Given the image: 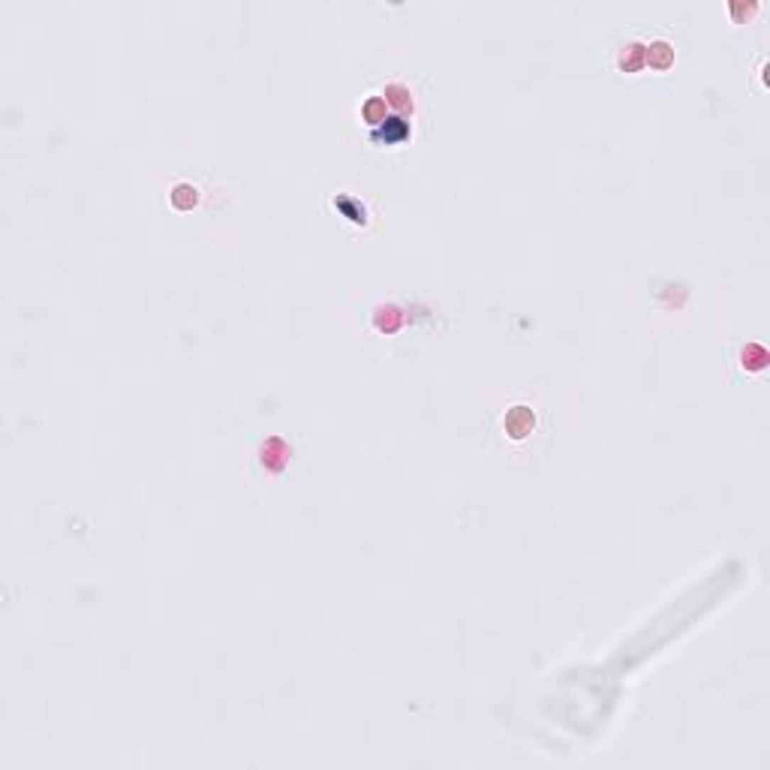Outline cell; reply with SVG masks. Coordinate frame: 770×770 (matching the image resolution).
Wrapping results in <instances>:
<instances>
[{
  "instance_id": "cell-1",
  "label": "cell",
  "mask_w": 770,
  "mask_h": 770,
  "mask_svg": "<svg viewBox=\"0 0 770 770\" xmlns=\"http://www.w3.org/2000/svg\"><path fill=\"white\" fill-rule=\"evenodd\" d=\"M743 364H747V376H752V373H764V368H767V352H764V346L761 343H747V349H743Z\"/></svg>"
}]
</instances>
